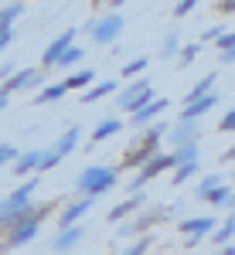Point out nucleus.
<instances>
[{
    "mask_svg": "<svg viewBox=\"0 0 235 255\" xmlns=\"http://www.w3.org/2000/svg\"><path fill=\"white\" fill-rule=\"evenodd\" d=\"M51 208H55V201H44V204H31L27 211L7 218V221L0 225V235H3L0 249H20V245H27L31 238H38L41 221L51 215Z\"/></svg>",
    "mask_w": 235,
    "mask_h": 255,
    "instance_id": "1",
    "label": "nucleus"
},
{
    "mask_svg": "<svg viewBox=\"0 0 235 255\" xmlns=\"http://www.w3.org/2000/svg\"><path fill=\"white\" fill-rule=\"evenodd\" d=\"M167 133H171V123H167V119H157L154 126H147V129L126 146V153H123L119 163H123V167H137L140 170V167L150 163L157 153H164V150H160V139L167 136Z\"/></svg>",
    "mask_w": 235,
    "mask_h": 255,
    "instance_id": "2",
    "label": "nucleus"
},
{
    "mask_svg": "<svg viewBox=\"0 0 235 255\" xmlns=\"http://www.w3.org/2000/svg\"><path fill=\"white\" fill-rule=\"evenodd\" d=\"M116 180H119V170H116V167H106V163H89V167L78 174L75 187H78V194H82V197H102V194H109V191L116 187Z\"/></svg>",
    "mask_w": 235,
    "mask_h": 255,
    "instance_id": "3",
    "label": "nucleus"
},
{
    "mask_svg": "<svg viewBox=\"0 0 235 255\" xmlns=\"http://www.w3.org/2000/svg\"><path fill=\"white\" fill-rule=\"evenodd\" d=\"M164 218H171V215H167V208L150 201V204H147L143 211H137V215L130 218V221H123V225H119L116 235H119V238H143L147 232H150V228H157V225H160Z\"/></svg>",
    "mask_w": 235,
    "mask_h": 255,
    "instance_id": "4",
    "label": "nucleus"
},
{
    "mask_svg": "<svg viewBox=\"0 0 235 255\" xmlns=\"http://www.w3.org/2000/svg\"><path fill=\"white\" fill-rule=\"evenodd\" d=\"M154 85H150V75H143V79H133V82H126V89L116 96V106H119V113H140L143 106H150L154 102Z\"/></svg>",
    "mask_w": 235,
    "mask_h": 255,
    "instance_id": "5",
    "label": "nucleus"
},
{
    "mask_svg": "<svg viewBox=\"0 0 235 255\" xmlns=\"http://www.w3.org/2000/svg\"><path fill=\"white\" fill-rule=\"evenodd\" d=\"M218 228V218L215 215H201V218H181L177 221V232L184 235V242H188V249H195V245H201V238L215 235Z\"/></svg>",
    "mask_w": 235,
    "mask_h": 255,
    "instance_id": "6",
    "label": "nucleus"
},
{
    "mask_svg": "<svg viewBox=\"0 0 235 255\" xmlns=\"http://www.w3.org/2000/svg\"><path fill=\"white\" fill-rule=\"evenodd\" d=\"M89 34L96 44H113V41L123 34V14H99V17L89 20Z\"/></svg>",
    "mask_w": 235,
    "mask_h": 255,
    "instance_id": "7",
    "label": "nucleus"
},
{
    "mask_svg": "<svg viewBox=\"0 0 235 255\" xmlns=\"http://www.w3.org/2000/svg\"><path fill=\"white\" fill-rule=\"evenodd\" d=\"M164 170H174V157H171V153H157L150 163H143V167L137 170V177L126 184V187H130V194H143L147 180H154V177L164 174Z\"/></svg>",
    "mask_w": 235,
    "mask_h": 255,
    "instance_id": "8",
    "label": "nucleus"
},
{
    "mask_svg": "<svg viewBox=\"0 0 235 255\" xmlns=\"http://www.w3.org/2000/svg\"><path fill=\"white\" fill-rule=\"evenodd\" d=\"M24 89H44V68H20L14 79H7L0 85V92L10 99L14 92H24Z\"/></svg>",
    "mask_w": 235,
    "mask_h": 255,
    "instance_id": "9",
    "label": "nucleus"
},
{
    "mask_svg": "<svg viewBox=\"0 0 235 255\" xmlns=\"http://www.w3.org/2000/svg\"><path fill=\"white\" fill-rule=\"evenodd\" d=\"M75 38H78L75 27H65L58 38H55L51 44H48V48H44V55H41V65H44V68H58L61 55H65L68 48H75Z\"/></svg>",
    "mask_w": 235,
    "mask_h": 255,
    "instance_id": "10",
    "label": "nucleus"
},
{
    "mask_svg": "<svg viewBox=\"0 0 235 255\" xmlns=\"http://www.w3.org/2000/svg\"><path fill=\"white\" fill-rule=\"evenodd\" d=\"M92 204H96V197H82L78 194L75 201H68L65 208L58 211V228H72V225H82V218L92 211Z\"/></svg>",
    "mask_w": 235,
    "mask_h": 255,
    "instance_id": "11",
    "label": "nucleus"
},
{
    "mask_svg": "<svg viewBox=\"0 0 235 255\" xmlns=\"http://www.w3.org/2000/svg\"><path fill=\"white\" fill-rule=\"evenodd\" d=\"M147 204H150V197H147V194H130L126 201H119V204H113L106 218H109V225H123V221H130V218L137 215V211H143Z\"/></svg>",
    "mask_w": 235,
    "mask_h": 255,
    "instance_id": "12",
    "label": "nucleus"
},
{
    "mask_svg": "<svg viewBox=\"0 0 235 255\" xmlns=\"http://www.w3.org/2000/svg\"><path fill=\"white\" fill-rule=\"evenodd\" d=\"M44 150H48V146H31V150H24V153L10 163V174H14V177H34L41 170Z\"/></svg>",
    "mask_w": 235,
    "mask_h": 255,
    "instance_id": "13",
    "label": "nucleus"
},
{
    "mask_svg": "<svg viewBox=\"0 0 235 255\" xmlns=\"http://www.w3.org/2000/svg\"><path fill=\"white\" fill-rule=\"evenodd\" d=\"M171 143L177 146H191V143H201V123H184V119H174L171 126Z\"/></svg>",
    "mask_w": 235,
    "mask_h": 255,
    "instance_id": "14",
    "label": "nucleus"
},
{
    "mask_svg": "<svg viewBox=\"0 0 235 255\" xmlns=\"http://www.w3.org/2000/svg\"><path fill=\"white\" fill-rule=\"evenodd\" d=\"M167 106H171L167 99H160V96H157L154 102H150V106H143L140 113H133V119H130V126H137V129H147V126H154L157 119H160L164 113H167Z\"/></svg>",
    "mask_w": 235,
    "mask_h": 255,
    "instance_id": "15",
    "label": "nucleus"
},
{
    "mask_svg": "<svg viewBox=\"0 0 235 255\" xmlns=\"http://www.w3.org/2000/svg\"><path fill=\"white\" fill-rule=\"evenodd\" d=\"M85 238V225H72V228H58V235L51 238V249L55 252H72L78 242Z\"/></svg>",
    "mask_w": 235,
    "mask_h": 255,
    "instance_id": "16",
    "label": "nucleus"
},
{
    "mask_svg": "<svg viewBox=\"0 0 235 255\" xmlns=\"http://www.w3.org/2000/svg\"><path fill=\"white\" fill-rule=\"evenodd\" d=\"M215 106H218V92H212V96H205L201 102H195V106H184L177 119H184V123H198L201 116H208V113H212Z\"/></svg>",
    "mask_w": 235,
    "mask_h": 255,
    "instance_id": "17",
    "label": "nucleus"
},
{
    "mask_svg": "<svg viewBox=\"0 0 235 255\" xmlns=\"http://www.w3.org/2000/svg\"><path fill=\"white\" fill-rule=\"evenodd\" d=\"M215 72H208V75H201V79L195 82V85H191V92H188V96H184V106H195V102H201V99L205 96H212V89H215Z\"/></svg>",
    "mask_w": 235,
    "mask_h": 255,
    "instance_id": "18",
    "label": "nucleus"
},
{
    "mask_svg": "<svg viewBox=\"0 0 235 255\" xmlns=\"http://www.w3.org/2000/svg\"><path fill=\"white\" fill-rule=\"evenodd\" d=\"M116 85L119 82L116 79H106V82H96V85H92V89H89V92H82V106H92V102H99V99H106L109 96V92H116Z\"/></svg>",
    "mask_w": 235,
    "mask_h": 255,
    "instance_id": "19",
    "label": "nucleus"
},
{
    "mask_svg": "<svg viewBox=\"0 0 235 255\" xmlns=\"http://www.w3.org/2000/svg\"><path fill=\"white\" fill-rule=\"evenodd\" d=\"M147 65H150V58H147V55L130 58L123 68H119V79H130V82H133V79H143V75H147Z\"/></svg>",
    "mask_w": 235,
    "mask_h": 255,
    "instance_id": "20",
    "label": "nucleus"
},
{
    "mask_svg": "<svg viewBox=\"0 0 235 255\" xmlns=\"http://www.w3.org/2000/svg\"><path fill=\"white\" fill-rule=\"evenodd\" d=\"M92 79H96V72H92V68H78V72H72V75L65 79V89H68V92H78V89H92Z\"/></svg>",
    "mask_w": 235,
    "mask_h": 255,
    "instance_id": "21",
    "label": "nucleus"
},
{
    "mask_svg": "<svg viewBox=\"0 0 235 255\" xmlns=\"http://www.w3.org/2000/svg\"><path fill=\"white\" fill-rule=\"evenodd\" d=\"M65 92H68V89H65V82H55V85H44V89H41V92L31 99V102H34V106H48V102H58V99H65Z\"/></svg>",
    "mask_w": 235,
    "mask_h": 255,
    "instance_id": "22",
    "label": "nucleus"
},
{
    "mask_svg": "<svg viewBox=\"0 0 235 255\" xmlns=\"http://www.w3.org/2000/svg\"><path fill=\"white\" fill-rule=\"evenodd\" d=\"M232 238H235V215H229V218H225V221L215 228L212 242H215L218 249H225V245H232Z\"/></svg>",
    "mask_w": 235,
    "mask_h": 255,
    "instance_id": "23",
    "label": "nucleus"
},
{
    "mask_svg": "<svg viewBox=\"0 0 235 255\" xmlns=\"http://www.w3.org/2000/svg\"><path fill=\"white\" fill-rule=\"evenodd\" d=\"M119 129H123V119H102V123H96V129H92V143H102V139L116 136Z\"/></svg>",
    "mask_w": 235,
    "mask_h": 255,
    "instance_id": "24",
    "label": "nucleus"
},
{
    "mask_svg": "<svg viewBox=\"0 0 235 255\" xmlns=\"http://www.w3.org/2000/svg\"><path fill=\"white\" fill-rule=\"evenodd\" d=\"M78 136H82V133H78V126H68V129L61 133V139L55 143V150H58V157H68L72 150H78Z\"/></svg>",
    "mask_w": 235,
    "mask_h": 255,
    "instance_id": "25",
    "label": "nucleus"
},
{
    "mask_svg": "<svg viewBox=\"0 0 235 255\" xmlns=\"http://www.w3.org/2000/svg\"><path fill=\"white\" fill-rule=\"evenodd\" d=\"M171 157H174V170H177V167H184V163L201 160V146H198V143H191V146H177V150H171Z\"/></svg>",
    "mask_w": 235,
    "mask_h": 255,
    "instance_id": "26",
    "label": "nucleus"
},
{
    "mask_svg": "<svg viewBox=\"0 0 235 255\" xmlns=\"http://www.w3.org/2000/svg\"><path fill=\"white\" fill-rule=\"evenodd\" d=\"M232 194H235L232 187H229V184H222V187H215L212 194H205L201 201H208L212 208H229V201H232Z\"/></svg>",
    "mask_w": 235,
    "mask_h": 255,
    "instance_id": "27",
    "label": "nucleus"
},
{
    "mask_svg": "<svg viewBox=\"0 0 235 255\" xmlns=\"http://www.w3.org/2000/svg\"><path fill=\"white\" fill-rule=\"evenodd\" d=\"M198 167H201V160H195V163H184V167H177L174 174H171V184H174V187L188 184V180H191V177L198 174Z\"/></svg>",
    "mask_w": 235,
    "mask_h": 255,
    "instance_id": "28",
    "label": "nucleus"
},
{
    "mask_svg": "<svg viewBox=\"0 0 235 255\" xmlns=\"http://www.w3.org/2000/svg\"><path fill=\"white\" fill-rule=\"evenodd\" d=\"M24 14V3H3L0 7V27H14V20Z\"/></svg>",
    "mask_w": 235,
    "mask_h": 255,
    "instance_id": "29",
    "label": "nucleus"
},
{
    "mask_svg": "<svg viewBox=\"0 0 235 255\" xmlns=\"http://www.w3.org/2000/svg\"><path fill=\"white\" fill-rule=\"evenodd\" d=\"M215 187H222V174H208V177H201V180H198V187H195V197L201 201L205 194H212Z\"/></svg>",
    "mask_w": 235,
    "mask_h": 255,
    "instance_id": "30",
    "label": "nucleus"
},
{
    "mask_svg": "<svg viewBox=\"0 0 235 255\" xmlns=\"http://www.w3.org/2000/svg\"><path fill=\"white\" fill-rule=\"evenodd\" d=\"M201 48H205L201 41H195V44H184V48H181V55H177V61H181L177 68H188V65H191V61L201 55Z\"/></svg>",
    "mask_w": 235,
    "mask_h": 255,
    "instance_id": "31",
    "label": "nucleus"
},
{
    "mask_svg": "<svg viewBox=\"0 0 235 255\" xmlns=\"http://www.w3.org/2000/svg\"><path fill=\"white\" fill-rule=\"evenodd\" d=\"M181 48H184V44H181V34H167L164 44H160V55H164V58H174V55H181Z\"/></svg>",
    "mask_w": 235,
    "mask_h": 255,
    "instance_id": "32",
    "label": "nucleus"
},
{
    "mask_svg": "<svg viewBox=\"0 0 235 255\" xmlns=\"http://www.w3.org/2000/svg\"><path fill=\"white\" fill-rule=\"evenodd\" d=\"M150 252V235H143V238H133L126 249H123V255H147Z\"/></svg>",
    "mask_w": 235,
    "mask_h": 255,
    "instance_id": "33",
    "label": "nucleus"
},
{
    "mask_svg": "<svg viewBox=\"0 0 235 255\" xmlns=\"http://www.w3.org/2000/svg\"><path fill=\"white\" fill-rule=\"evenodd\" d=\"M85 58V51H82V48H68V51H65V55H61V61H58V68H72V65H78V61Z\"/></svg>",
    "mask_w": 235,
    "mask_h": 255,
    "instance_id": "34",
    "label": "nucleus"
},
{
    "mask_svg": "<svg viewBox=\"0 0 235 255\" xmlns=\"http://www.w3.org/2000/svg\"><path fill=\"white\" fill-rule=\"evenodd\" d=\"M20 157L17 146H10V143H0V167H7V163H14Z\"/></svg>",
    "mask_w": 235,
    "mask_h": 255,
    "instance_id": "35",
    "label": "nucleus"
},
{
    "mask_svg": "<svg viewBox=\"0 0 235 255\" xmlns=\"http://www.w3.org/2000/svg\"><path fill=\"white\" fill-rule=\"evenodd\" d=\"M218 133H235V106L218 119Z\"/></svg>",
    "mask_w": 235,
    "mask_h": 255,
    "instance_id": "36",
    "label": "nucleus"
},
{
    "mask_svg": "<svg viewBox=\"0 0 235 255\" xmlns=\"http://www.w3.org/2000/svg\"><path fill=\"white\" fill-rule=\"evenodd\" d=\"M58 150H55V146H51V150H44V160H41V170H38V177L44 174V170H51V167H55V163H58Z\"/></svg>",
    "mask_w": 235,
    "mask_h": 255,
    "instance_id": "37",
    "label": "nucleus"
},
{
    "mask_svg": "<svg viewBox=\"0 0 235 255\" xmlns=\"http://www.w3.org/2000/svg\"><path fill=\"white\" fill-rule=\"evenodd\" d=\"M17 72H20V68H17V61H14V58L0 61V79H3V82H7V79H14Z\"/></svg>",
    "mask_w": 235,
    "mask_h": 255,
    "instance_id": "38",
    "label": "nucleus"
},
{
    "mask_svg": "<svg viewBox=\"0 0 235 255\" xmlns=\"http://www.w3.org/2000/svg\"><path fill=\"white\" fill-rule=\"evenodd\" d=\"M222 34H225V27H222V24H212L208 31H201V44H208V41H218Z\"/></svg>",
    "mask_w": 235,
    "mask_h": 255,
    "instance_id": "39",
    "label": "nucleus"
},
{
    "mask_svg": "<svg viewBox=\"0 0 235 255\" xmlns=\"http://www.w3.org/2000/svg\"><path fill=\"white\" fill-rule=\"evenodd\" d=\"M215 44H218V51H222V55H225V51H232V48H235V31H225Z\"/></svg>",
    "mask_w": 235,
    "mask_h": 255,
    "instance_id": "40",
    "label": "nucleus"
},
{
    "mask_svg": "<svg viewBox=\"0 0 235 255\" xmlns=\"http://www.w3.org/2000/svg\"><path fill=\"white\" fill-rule=\"evenodd\" d=\"M195 7H198V0H181V3H174V17H188Z\"/></svg>",
    "mask_w": 235,
    "mask_h": 255,
    "instance_id": "41",
    "label": "nucleus"
},
{
    "mask_svg": "<svg viewBox=\"0 0 235 255\" xmlns=\"http://www.w3.org/2000/svg\"><path fill=\"white\" fill-rule=\"evenodd\" d=\"M10 41H14V27H0V51H3Z\"/></svg>",
    "mask_w": 235,
    "mask_h": 255,
    "instance_id": "42",
    "label": "nucleus"
},
{
    "mask_svg": "<svg viewBox=\"0 0 235 255\" xmlns=\"http://www.w3.org/2000/svg\"><path fill=\"white\" fill-rule=\"evenodd\" d=\"M215 10H222V14H235V0H218Z\"/></svg>",
    "mask_w": 235,
    "mask_h": 255,
    "instance_id": "43",
    "label": "nucleus"
},
{
    "mask_svg": "<svg viewBox=\"0 0 235 255\" xmlns=\"http://www.w3.org/2000/svg\"><path fill=\"white\" fill-rule=\"evenodd\" d=\"M218 163H235V146L222 150V153H218Z\"/></svg>",
    "mask_w": 235,
    "mask_h": 255,
    "instance_id": "44",
    "label": "nucleus"
},
{
    "mask_svg": "<svg viewBox=\"0 0 235 255\" xmlns=\"http://www.w3.org/2000/svg\"><path fill=\"white\" fill-rule=\"evenodd\" d=\"M222 65H235V48H232V51H225V55H222Z\"/></svg>",
    "mask_w": 235,
    "mask_h": 255,
    "instance_id": "45",
    "label": "nucleus"
},
{
    "mask_svg": "<svg viewBox=\"0 0 235 255\" xmlns=\"http://www.w3.org/2000/svg\"><path fill=\"white\" fill-rule=\"evenodd\" d=\"M218 255H235V245H225V249H218Z\"/></svg>",
    "mask_w": 235,
    "mask_h": 255,
    "instance_id": "46",
    "label": "nucleus"
},
{
    "mask_svg": "<svg viewBox=\"0 0 235 255\" xmlns=\"http://www.w3.org/2000/svg\"><path fill=\"white\" fill-rule=\"evenodd\" d=\"M7 102H10V99H7V96H3V92H0V113L7 109Z\"/></svg>",
    "mask_w": 235,
    "mask_h": 255,
    "instance_id": "47",
    "label": "nucleus"
},
{
    "mask_svg": "<svg viewBox=\"0 0 235 255\" xmlns=\"http://www.w3.org/2000/svg\"><path fill=\"white\" fill-rule=\"evenodd\" d=\"M232 191H235V174H232Z\"/></svg>",
    "mask_w": 235,
    "mask_h": 255,
    "instance_id": "48",
    "label": "nucleus"
}]
</instances>
